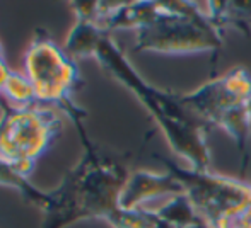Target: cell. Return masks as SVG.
Here are the masks:
<instances>
[{
	"label": "cell",
	"mask_w": 251,
	"mask_h": 228,
	"mask_svg": "<svg viewBox=\"0 0 251 228\" xmlns=\"http://www.w3.org/2000/svg\"><path fill=\"white\" fill-rule=\"evenodd\" d=\"M84 119H74L84 155L60 184L47 192L40 228H69L82 220H108L120 208V199L132 172L122 157L102 152L89 138Z\"/></svg>",
	"instance_id": "1"
},
{
	"label": "cell",
	"mask_w": 251,
	"mask_h": 228,
	"mask_svg": "<svg viewBox=\"0 0 251 228\" xmlns=\"http://www.w3.org/2000/svg\"><path fill=\"white\" fill-rule=\"evenodd\" d=\"M93 58L109 77L118 80L139 99L162 131L171 150L190 164V169L210 170L207 124L183 104L181 94L159 89L147 82L108 33L101 36Z\"/></svg>",
	"instance_id": "2"
},
{
	"label": "cell",
	"mask_w": 251,
	"mask_h": 228,
	"mask_svg": "<svg viewBox=\"0 0 251 228\" xmlns=\"http://www.w3.org/2000/svg\"><path fill=\"white\" fill-rule=\"evenodd\" d=\"M221 50L222 33L195 2H166L164 16L137 31L133 46V51L161 55L212 53L217 57Z\"/></svg>",
	"instance_id": "3"
},
{
	"label": "cell",
	"mask_w": 251,
	"mask_h": 228,
	"mask_svg": "<svg viewBox=\"0 0 251 228\" xmlns=\"http://www.w3.org/2000/svg\"><path fill=\"white\" fill-rule=\"evenodd\" d=\"M24 73L33 82L40 104L58 107L70 121L87 116L74 101V92L82 85L75 60L45 29L36 31L24 53Z\"/></svg>",
	"instance_id": "4"
},
{
	"label": "cell",
	"mask_w": 251,
	"mask_h": 228,
	"mask_svg": "<svg viewBox=\"0 0 251 228\" xmlns=\"http://www.w3.org/2000/svg\"><path fill=\"white\" fill-rule=\"evenodd\" d=\"M154 157L181 182L186 198L208 228H222L227 220L251 203L250 182L212 170H195L178 166L171 159L157 153Z\"/></svg>",
	"instance_id": "5"
},
{
	"label": "cell",
	"mask_w": 251,
	"mask_h": 228,
	"mask_svg": "<svg viewBox=\"0 0 251 228\" xmlns=\"http://www.w3.org/2000/svg\"><path fill=\"white\" fill-rule=\"evenodd\" d=\"M0 111V157L10 162H36L62 129V119L50 106L36 104L14 109L2 99Z\"/></svg>",
	"instance_id": "6"
},
{
	"label": "cell",
	"mask_w": 251,
	"mask_h": 228,
	"mask_svg": "<svg viewBox=\"0 0 251 228\" xmlns=\"http://www.w3.org/2000/svg\"><path fill=\"white\" fill-rule=\"evenodd\" d=\"M251 97V75L245 66H234L215 80H208L199 89L181 94V101L205 124L217 126L234 107L246 106Z\"/></svg>",
	"instance_id": "7"
},
{
	"label": "cell",
	"mask_w": 251,
	"mask_h": 228,
	"mask_svg": "<svg viewBox=\"0 0 251 228\" xmlns=\"http://www.w3.org/2000/svg\"><path fill=\"white\" fill-rule=\"evenodd\" d=\"M185 194L183 184L171 174H157L151 170H135L130 174L125 189L122 192L120 205L122 208H144L146 203L157 198H173V196Z\"/></svg>",
	"instance_id": "8"
},
{
	"label": "cell",
	"mask_w": 251,
	"mask_h": 228,
	"mask_svg": "<svg viewBox=\"0 0 251 228\" xmlns=\"http://www.w3.org/2000/svg\"><path fill=\"white\" fill-rule=\"evenodd\" d=\"M102 34H104V31H101L91 21L75 19L72 29L69 31V36L65 40L63 50L74 60L93 58L94 50H96Z\"/></svg>",
	"instance_id": "9"
},
{
	"label": "cell",
	"mask_w": 251,
	"mask_h": 228,
	"mask_svg": "<svg viewBox=\"0 0 251 228\" xmlns=\"http://www.w3.org/2000/svg\"><path fill=\"white\" fill-rule=\"evenodd\" d=\"M111 228H179L166 220H162L157 215V211L147 208H122L120 206L108 220H106ZM197 228H208L207 225Z\"/></svg>",
	"instance_id": "10"
},
{
	"label": "cell",
	"mask_w": 251,
	"mask_h": 228,
	"mask_svg": "<svg viewBox=\"0 0 251 228\" xmlns=\"http://www.w3.org/2000/svg\"><path fill=\"white\" fill-rule=\"evenodd\" d=\"M0 96H2L3 103L9 104L14 109H24V107L40 104L33 82L27 79L24 72H14L12 70Z\"/></svg>",
	"instance_id": "11"
},
{
	"label": "cell",
	"mask_w": 251,
	"mask_h": 228,
	"mask_svg": "<svg viewBox=\"0 0 251 228\" xmlns=\"http://www.w3.org/2000/svg\"><path fill=\"white\" fill-rule=\"evenodd\" d=\"M155 211L162 220L179 228H197L205 225L203 220L200 218L199 213L192 206L190 199L186 198V194L173 196Z\"/></svg>",
	"instance_id": "12"
},
{
	"label": "cell",
	"mask_w": 251,
	"mask_h": 228,
	"mask_svg": "<svg viewBox=\"0 0 251 228\" xmlns=\"http://www.w3.org/2000/svg\"><path fill=\"white\" fill-rule=\"evenodd\" d=\"M0 186L16 189L29 205L36 206L40 211L43 209L45 201H47V191H41L36 186L31 184L29 179L21 175L14 169L12 164L9 160L2 159V157H0Z\"/></svg>",
	"instance_id": "13"
},
{
	"label": "cell",
	"mask_w": 251,
	"mask_h": 228,
	"mask_svg": "<svg viewBox=\"0 0 251 228\" xmlns=\"http://www.w3.org/2000/svg\"><path fill=\"white\" fill-rule=\"evenodd\" d=\"M10 72H12V70L7 66V63L0 62V92H2L3 85H5L7 79H9V75H10Z\"/></svg>",
	"instance_id": "14"
},
{
	"label": "cell",
	"mask_w": 251,
	"mask_h": 228,
	"mask_svg": "<svg viewBox=\"0 0 251 228\" xmlns=\"http://www.w3.org/2000/svg\"><path fill=\"white\" fill-rule=\"evenodd\" d=\"M246 114H248V119H250V123H251V97H250L248 103H246Z\"/></svg>",
	"instance_id": "15"
},
{
	"label": "cell",
	"mask_w": 251,
	"mask_h": 228,
	"mask_svg": "<svg viewBox=\"0 0 251 228\" xmlns=\"http://www.w3.org/2000/svg\"><path fill=\"white\" fill-rule=\"evenodd\" d=\"M0 62H3V46H2V43H0Z\"/></svg>",
	"instance_id": "16"
},
{
	"label": "cell",
	"mask_w": 251,
	"mask_h": 228,
	"mask_svg": "<svg viewBox=\"0 0 251 228\" xmlns=\"http://www.w3.org/2000/svg\"><path fill=\"white\" fill-rule=\"evenodd\" d=\"M0 104H2V96H0Z\"/></svg>",
	"instance_id": "17"
}]
</instances>
